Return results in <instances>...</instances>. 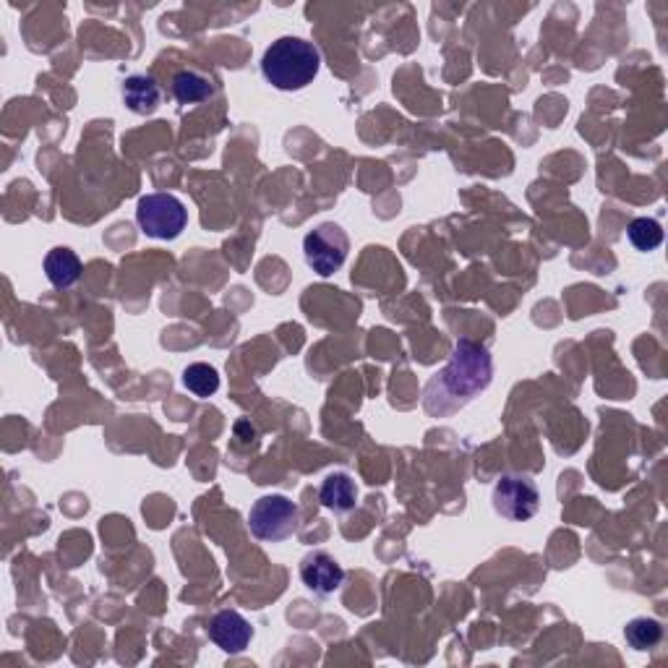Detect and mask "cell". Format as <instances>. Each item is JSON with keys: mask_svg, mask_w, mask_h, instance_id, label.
I'll list each match as a JSON object with an SVG mask.
<instances>
[{"mask_svg": "<svg viewBox=\"0 0 668 668\" xmlns=\"http://www.w3.org/2000/svg\"><path fill=\"white\" fill-rule=\"evenodd\" d=\"M491 377L494 361L484 344L459 340L449 363L431 379L426 392H423V407L434 418L457 413L459 407H465L473 397L488 390Z\"/></svg>", "mask_w": 668, "mask_h": 668, "instance_id": "6da1fadb", "label": "cell"}, {"mask_svg": "<svg viewBox=\"0 0 668 668\" xmlns=\"http://www.w3.org/2000/svg\"><path fill=\"white\" fill-rule=\"evenodd\" d=\"M627 235H629V243L637 251H656L660 243H664V227H660V222L653 218L632 220L627 227Z\"/></svg>", "mask_w": 668, "mask_h": 668, "instance_id": "9a60e30c", "label": "cell"}, {"mask_svg": "<svg viewBox=\"0 0 668 668\" xmlns=\"http://www.w3.org/2000/svg\"><path fill=\"white\" fill-rule=\"evenodd\" d=\"M298 526H300L298 507L287 497H279V494L262 497L248 512V528L258 541L279 543L296 533Z\"/></svg>", "mask_w": 668, "mask_h": 668, "instance_id": "277c9868", "label": "cell"}, {"mask_svg": "<svg viewBox=\"0 0 668 668\" xmlns=\"http://www.w3.org/2000/svg\"><path fill=\"white\" fill-rule=\"evenodd\" d=\"M214 92H218V86L206 74H201V71H178L176 76H172V95H176L178 103L183 105H199L206 103V99L214 97Z\"/></svg>", "mask_w": 668, "mask_h": 668, "instance_id": "7c38bea8", "label": "cell"}, {"mask_svg": "<svg viewBox=\"0 0 668 668\" xmlns=\"http://www.w3.org/2000/svg\"><path fill=\"white\" fill-rule=\"evenodd\" d=\"M206 629H210V640L227 656H241L254 640V627L238 612H218Z\"/></svg>", "mask_w": 668, "mask_h": 668, "instance_id": "52a82bcc", "label": "cell"}, {"mask_svg": "<svg viewBox=\"0 0 668 668\" xmlns=\"http://www.w3.org/2000/svg\"><path fill=\"white\" fill-rule=\"evenodd\" d=\"M624 637H627L629 648L635 650H653L656 645L664 640V624L658 619H648V616H637L624 627Z\"/></svg>", "mask_w": 668, "mask_h": 668, "instance_id": "4fadbf2b", "label": "cell"}, {"mask_svg": "<svg viewBox=\"0 0 668 668\" xmlns=\"http://www.w3.org/2000/svg\"><path fill=\"white\" fill-rule=\"evenodd\" d=\"M300 580L304 585L319 598L337 593L342 587L344 570L335 562V556H329L327 551H314L300 562Z\"/></svg>", "mask_w": 668, "mask_h": 668, "instance_id": "ba28073f", "label": "cell"}, {"mask_svg": "<svg viewBox=\"0 0 668 668\" xmlns=\"http://www.w3.org/2000/svg\"><path fill=\"white\" fill-rule=\"evenodd\" d=\"M321 55L304 38H279L262 57V74L275 89L298 92L319 76Z\"/></svg>", "mask_w": 668, "mask_h": 668, "instance_id": "7a4b0ae2", "label": "cell"}, {"mask_svg": "<svg viewBox=\"0 0 668 668\" xmlns=\"http://www.w3.org/2000/svg\"><path fill=\"white\" fill-rule=\"evenodd\" d=\"M319 501L327 509H332L335 515L353 512L358 505V486L348 473H332L325 478V484L319 488Z\"/></svg>", "mask_w": 668, "mask_h": 668, "instance_id": "30bf717a", "label": "cell"}, {"mask_svg": "<svg viewBox=\"0 0 668 668\" xmlns=\"http://www.w3.org/2000/svg\"><path fill=\"white\" fill-rule=\"evenodd\" d=\"M141 233L157 241H176L189 225V210L172 193H147L136 206Z\"/></svg>", "mask_w": 668, "mask_h": 668, "instance_id": "3957f363", "label": "cell"}, {"mask_svg": "<svg viewBox=\"0 0 668 668\" xmlns=\"http://www.w3.org/2000/svg\"><path fill=\"white\" fill-rule=\"evenodd\" d=\"M45 275L57 290H68L82 279V258L71 248L57 246L45 256Z\"/></svg>", "mask_w": 668, "mask_h": 668, "instance_id": "8fae6325", "label": "cell"}, {"mask_svg": "<svg viewBox=\"0 0 668 668\" xmlns=\"http://www.w3.org/2000/svg\"><path fill=\"white\" fill-rule=\"evenodd\" d=\"M183 384L193 397H212L220 390V373L210 363H191L183 371Z\"/></svg>", "mask_w": 668, "mask_h": 668, "instance_id": "5bb4252c", "label": "cell"}, {"mask_svg": "<svg viewBox=\"0 0 668 668\" xmlns=\"http://www.w3.org/2000/svg\"><path fill=\"white\" fill-rule=\"evenodd\" d=\"M350 251L348 233L337 222H321L304 238L306 264L316 275L329 277L342 267Z\"/></svg>", "mask_w": 668, "mask_h": 668, "instance_id": "5b68a950", "label": "cell"}, {"mask_svg": "<svg viewBox=\"0 0 668 668\" xmlns=\"http://www.w3.org/2000/svg\"><path fill=\"white\" fill-rule=\"evenodd\" d=\"M124 103L136 115H152L162 105V89L155 76L134 74L124 82Z\"/></svg>", "mask_w": 668, "mask_h": 668, "instance_id": "9c48e42d", "label": "cell"}, {"mask_svg": "<svg viewBox=\"0 0 668 668\" xmlns=\"http://www.w3.org/2000/svg\"><path fill=\"white\" fill-rule=\"evenodd\" d=\"M494 512L509 522H526L541 507V491L528 476H501L491 494Z\"/></svg>", "mask_w": 668, "mask_h": 668, "instance_id": "8992f818", "label": "cell"}]
</instances>
